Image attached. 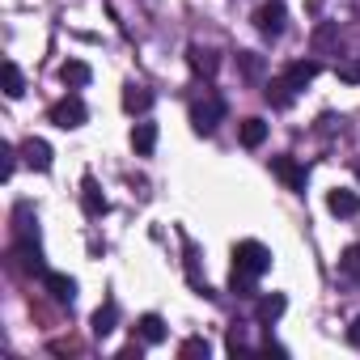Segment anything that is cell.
Masks as SVG:
<instances>
[{
    "label": "cell",
    "mask_w": 360,
    "mask_h": 360,
    "mask_svg": "<svg viewBox=\"0 0 360 360\" xmlns=\"http://www.w3.org/2000/svg\"><path fill=\"white\" fill-rule=\"evenodd\" d=\"M233 267H242L250 276H263V271H271V250L263 242H238L233 246Z\"/></svg>",
    "instance_id": "obj_1"
},
{
    "label": "cell",
    "mask_w": 360,
    "mask_h": 360,
    "mask_svg": "<svg viewBox=\"0 0 360 360\" xmlns=\"http://www.w3.org/2000/svg\"><path fill=\"white\" fill-rule=\"evenodd\" d=\"M85 115H89V110H85V102H81L77 94H68V98H60V102H56V106L47 110V119H51L56 127H64V131H72V127H81V123H85Z\"/></svg>",
    "instance_id": "obj_2"
},
{
    "label": "cell",
    "mask_w": 360,
    "mask_h": 360,
    "mask_svg": "<svg viewBox=\"0 0 360 360\" xmlns=\"http://www.w3.org/2000/svg\"><path fill=\"white\" fill-rule=\"evenodd\" d=\"M225 119V102L212 94V98H204V102H195L191 106V127L200 131V136H212L217 131V123Z\"/></svg>",
    "instance_id": "obj_3"
},
{
    "label": "cell",
    "mask_w": 360,
    "mask_h": 360,
    "mask_svg": "<svg viewBox=\"0 0 360 360\" xmlns=\"http://www.w3.org/2000/svg\"><path fill=\"white\" fill-rule=\"evenodd\" d=\"M255 26L267 34V39H280L284 26H288V9H284V0H267V5L255 13Z\"/></svg>",
    "instance_id": "obj_4"
},
{
    "label": "cell",
    "mask_w": 360,
    "mask_h": 360,
    "mask_svg": "<svg viewBox=\"0 0 360 360\" xmlns=\"http://www.w3.org/2000/svg\"><path fill=\"white\" fill-rule=\"evenodd\" d=\"M271 174L288 191H305V165H297L292 157H271Z\"/></svg>",
    "instance_id": "obj_5"
},
{
    "label": "cell",
    "mask_w": 360,
    "mask_h": 360,
    "mask_svg": "<svg viewBox=\"0 0 360 360\" xmlns=\"http://www.w3.org/2000/svg\"><path fill=\"white\" fill-rule=\"evenodd\" d=\"M81 208H85V217H106L110 212V200L102 195V187L94 183L89 174H85V183H81Z\"/></svg>",
    "instance_id": "obj_6"
},
{
    "label": "cell",
    "mask_w": 360,
    "mask_h": 360,
    "mask_svg": "<svg viewBox=\"0 0 360 360\" xmlns=\"http://www.w3.org/2000/svg\"><path fill=\"white\" fill-rule=\"evenodd\" d=\"M187 64H191V72H200V77H217V68H221V56L212 51V47H187Z\"/></svg>",
    "instance_id": "obj_7"
},
{
    "label": "cell",
    "mask_w": 360,
    "mask_h": 360,
    "mask_svg": "<svg viewBox=\"0 0 360 360\" xmlns=\"http://www.w3.org/2000/svg\"><path fill=\"white\" fill-rule=\"evenodd\" d=\"M43 288H47L60 305H72V297H77V280L64 276V271H47V276H43Z\"/></svg>",
    "instance_id": "obj_8"
},
{
    "label": "cell",
    "mask_w": 360,
    "mask_h": 360,
    "mask_svg": "<svg viewBox=\"0 0 360 360\" xmlns=\"http://www.w3.org/2000/svg\"><path fill=\"white\" fill-rule=\"evenodd\" d=\"M131 148H136V157H153V148H157V123L140 119L131 127Z\"/></svg>",
    "instance_id": "obj_9"
},
{
    "label": "cell",
    "mask_w": 360,
    "mask_h": 360,
    "mask_svg": "<svg viewBox=\"0 0 360 360\" xmlns=\"http://www.w3.org/2000/svg\"><path fill=\"white\" fill-rule=\"evenodd\" d=\"M22 157H26V165H34V169H51V144L39 140V136L22 140Z\"/></svg>",
    "instance_id": "obj_10"
},
{
    "label": "cell",
    "mask_w": 360,
    "mask_h": 360,
    "mask_svg": "<svg viewBox=\"0 0 360 360\" xmlns=\"http://www.w3.org/2000/svg\"><path fill=\"white\" fill-rule=\"evenodd\" d=\"M322 72V64L318 60H297V64H288V72H284V81L292 85V89H305L314 77Z\"/></svg>",
    "instance_id": "obj_11"
},
{
    "label": "cell",
    "mask_w": 360,
    "mask_h": 360,
    "mask_svg": "<svg viewBox=\"0 0 360 360\" xmlns=\"http://www.w3.org/2000/svg\"><path fill=\"white\" fill-rule=\"evenodd\" d=\"M326 208H330L335 217H356V212H360V195H356V191L335 187V191L326 195Z\"/></svg>",
    "instance_id": "obj_12"
},
{
    "label": "cell",
    "mask_w": 360,
    "mask_h": 360,
    "mask_svg": "<svg viewBox=\"0 0 360 360\" xmlns=\"http://www.w3.org/2000/svg\"><path fill=\"white\" fill-rule=\"evenodd\" d=\"M18 267L22 271H30V276H47V267H43V255H39V246L26 238V242H18Z\"/></svg>",
    "instance_id": "obj_13"
},
{
    "label": "cell",
    "mask_w": 360,
    "mask_h": 360,
    "mask_svg": "<svg viewBox=\"0 0 360 360\" xmlns=\"http://www.w3.org/2000/svg\"><path fill=\"white\" fill-rule=\"evenodd\" d=\"M89 77H94V72H89V64H85V60H64V64H60V81H64V85H72V89L89 85Z\"/></svg>",
    "instance_id": "obj_14"
},
{
    "label": "cell",
    "mask_w": 360,
    "mask_h": 360,
    "mask_svg": "<svg viewBox=\"0 0 360 360\" xmlns=\"http://www.w3.org/2000/svg\"><path fill=\"white\" fill-rule=\"evenodd\" d=\"M153 106V89H144V85H127L123 89V110L127 115H144Z\"/></svg>",
    "instance_id": "obj_15"
},
{
    "label": "cell",
    "mask_w": 360,
    "mask_h": 360,
    "mask_svg": "<svg viewBox=\"0 0 360 360\" xmlns=\"http://www.w3.org/2000/svg\"><path fill=\"white\" fill-rule=\"evenodd\" d=\"M284 309H288V297H284V292H267V297H259V322H276Z\"/></svg>",
    "instance_id": "obj_16"
},
{
    "label": "cell",
    "mask_w": 360,
    "mask_h": 360,
    "mask_svg": "<svg viewBox=\"0 0 360 360\" xmlns=\"http://www.w3.org/2000/svg\"><path fill=\"white\" fill-rule=\"evenodd\" d=\"M136 335H140V343H161V339H165V322H161L157 314H144V318L136 322Z\"/></svg>",
    "instance_id": "obj_17"
},
{
    "label": "cell",
    "mask_w": 360,
    "mask_h": 360,
    "mask_svg": "<svg viewBox=\"0 0 360 360\" xmlns=\"http://www.w3.org/2000/svg\"><path fill=\"white\" fill-rule=\"evenodd\" d=\"M238 136H242L246 148H259V144L267 140V123H263V119H242V131H238Z\"/></svg>",
    "instance_id": "obj_18"
},
{
    "label": "cell",
    "mask_w": 360,
    "mask_h": 360,
    "mask_svg": "<svg viewBox=\"0 0 360 360\" xmlns=\"http://www.w3.org/2000/svg\"><path fill=\"white\" fill-rule=\"evenodd\" d=\"M115 322H119V309H115V301H106V305L94 314V335H98V339H106V335L115 330Z\"/></svg>",
    "instance_id": "obj_19"
},
{
    "label": "cell",
    "mask_w": 360,
    "mask_h": 360,
    "mask_svg": "<svg viewBox=\"0 0 360 360\" xmlns=\"http://www.w3.org/2000/svg\"><path fill=\"white\" fill-rule=\"evenodd\" d=\"M292 94H297V89H292V85H288V81H284V77H280V81H271V85H267V102H271V106H276V110H284V106H292Z\"/></svg>",
    "instance_id": "obj_20"
},
{
    "label": "cell",
    "mask_w": 360,
    "mask_h": 360,
    "mask_svg": "<svg viewBox=\"0 0 360 360\" xmlns=\"http://www.w3.org/2000/svg\"><path fill=\"white\" fill-rule=\"evenodd\" d=\"M0 72H5V94H9V98H22V94H26V81H22V68H18L13 60H5V68H0Z\"/></svg>",
    "instance_id": "obj_21"
},
{
    "label": "cell",
    "mask_w": 360,
    "mask_h": 360,
    "mask_svg": "<svg viewBox=\"0 0 360 360\" xmlns=\"http://www.w3.org/2000/svg\"><path fill=\"white\" fill-rule=\"evenodd\" d=\"M255 280H259V276H250V271L233 267V280H229V288H233L238 297H255Z\"/></svg>",
    "instance_id": "obj_22"
},
{
    "label": "cell",
    "mask_w": 360,
    "mask_h": 360,
    "mask_svg": "<svg viewBox=\"0 0 360 360\" xmlns=\"http://www.w3.org/2000/svg\"><path fill=\"white\" fill-rule=\"evenodd\" d=\"M339 267H343V271H347L352 280H360V242L343 250V259H339Z\"/></svg>",
    "instance_id": "obj_23"
},
{
    "label": "cell",
    "mask_w": 360,
    "mask_h": 360,
    "mask_svg": "<svg viewBox=\"0 0 360 360\" xmlns=\"http://www.w3.org/2000/svg\"><path fill=\"white\" fill-rule=\"evenodd\" d=\"M238 64H242V72H246V77H259V72H263V60H259L255 51H242V56H238Z\"/></svg>",
    "instance_id": "obj_24"
},
{
    "label": "cell",
    "mask_w": 360,
    "mask_h": 360,
    "mask_svg": "<svg viewBox=\"0 0 360 360\" xmlns=\"http://www.w3.org/2000/svg\"><path fill=\"white\" fill-rule=\"evenodd\" d=\"M339 81H343V85H360V60L339 64Z\"/></svg>",
    "instance_id": "obj_25"
},
{
    "label": "cell",
    "mask_w": 360,
    "mask_h": 360,
    "mask_svg": "<svg viewBox=\"0 0 360 360\" xmlns=\"http://www.w3.org/2000/svg\"><path fill=\"white\" fill-rule=\"evenodd\" d=\"M178 352H183V356H204V360H208V343H204V339H187Z\"/></svg>",
    "instance_id": "obj_26"
},
{
    "label": "cell",
    "mask_w": 360,
    "mask_h": 360,
    "mask_svg": "<svg viewBox=\"0 0 360 360\" xmlns=\"http://www.w3.org/2000/svg\"><path fill=\"white\" fill-rule=\"evenodd\" d=\"M330 39H335V26H322V30H318V34H314V47H326V43H330Z\"/></svg>",
    "instance_id": "obj_27"
},
{
    "label": "cell",
    "mask_w": 360,
    "mask_h": 360,
    "mask_svg": "<svg viewBox=\"0 0 360 360\" xmlns=\"http://www.w3.org/2000/svg\"><path fill=\"white\" fill-rule=\"evenodd\" d=\"M347 343H360V318H356V322L347 326Z\"/></svg>",
    "instance_id": "obj_28"
},
{
    "label": "cell",
    "mask_w": 360,
    "mask_h": 360,
    "mask_svg": "<svg viewBox=\"0 0 360 360\" xmlns=\"http://www.w3.org/2000/svg\"><path fill=\"white\" fill-rule=\"evenodd\" d=\"M356 178H360V161H356Z\"/></svg>",
    "instance_id": "obj_29"
}]
</instances>
